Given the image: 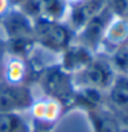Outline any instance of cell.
Here are the masks:
<instances>
[{
	"label": "cell",
	"mask_w": 128,
	"mask_h": 132,
	"mask_svg": "<svg viewBox=\"0 0 128 132\" xmlns=\"http://www.w3.org/2000/svg\"><path fill=\"white\" fill-rule=\"evenodd\" d=\"M74 33L66 22L40 16L33 21V37L36 44L51 52H62L74 40Z\"/></svg>",
	"instance_id": "obj_1"
},
{
	"label": "cell",
	"mask_w": 128,
	"mask_h": 132,
	"mask_svg": "<svg viewBox=\"0 0 128 132\" xmlns=\"http://www.w3.org/2000/svg\"><path fill=\"white\" fill-rule=\"evenodd\" d=\"M40 87L47 98L58 101L62 106L72 103L76 84L72 74L65 72L59 65L45 68L40 74Z\"/></svg>",
	"instance_id": "obj_2"
},
{
	"label": "cell",
	"mask_w": 128,
	"mask_h": 132,
	"mask_svg": "<svg viewBox=\"0 0 128 132\" xmlns=\"http://www.w3.org/2000/svg\"><path fill=\"white\" fill-rule=\"evenodd\" d=\"M116 74L117 73L114 72L109 59L94 56V59L81 72L77 73L74 84L78 82V87H90L106 92L113 84Z\"/></svg>",
	"instance_id": "obj_3"
},
{
	"label": "cell",
	"mask_w": 128,
	"mask_h": 132,
	"mask_svg": "<svg viewBox=\"0 0 128 132\" xmlns=\"http://www.w3.org/2000/svg\"><path fill=\"white\" fill-rule=\"evenodd\" d=\"M114 14L111 12L109 7H105L102 11H99L97 15H94L80 30H78L74 37H77V41L90 50L95 51L98 47H101L103 35L107 28V25L110 23V21L114 18Z\"/></svg>",
	"instance_id": "obj_4"
},
{
	"label": "cell",
	"mask_w": 128,
	"mask_h": 132,
	"mask_svg": "<svg viewBox=\"0 0 128 132\" xmlns=\"http://www.w3.org/2000/svg\"><path fill=\"white\" fill-rule=\"evenodd\" d=\"M33 94L25 84H3L0 85V111H21L32 106Z\"/></svg>",
	"instance_id": "obj_5"
},
{
	"label": "cell",
	"mask_w": 128,
	"mask_h": 132,
	"mask_svg": "<svg viewBox=\"0 0 128 132\" xmlns=\"http://www.w3.org/2000/svg\"><path fill=\"white\" fill-rule=\"evenodd\" d=\"M61 55L59 66L70 74H77L78 72H81L94 59L92 50L80 44L78 41L74 43V40L61 52Z\"/></svg>",
	"instance_id": "obj_6"
},
{
	"label": "cell",
	"mask_w": 128,
	"mask_h": 132,
	"mask_svg": "<svg viewBox=\"0 0 128 132\" xmlns=\"http://www.w3.org/2000/svg\"><path fill=\"white\" fill-rule=\"evenodd\" d=\"M29 109H30L35 122H37L36 129L47 131V128L54 125L59 120L63 106L58 101H54V99L45 96L44 99L33 101L32 106Z\"/></svg>",
	"instance_id": "obj_7"
},
{
	"label": "cell",
	"mask_w": 128,
	"mask_h": 132,
	"mask_svg": "<svg viewBox=\"0 0 128 132\" xmlns=\"http://www.w3.org/2000/svg\"><path fill=\"white\" fill-rule=\"evenodd\" d=\"M106 6V0H85L84 3L78 4V6L69 7V11L66 14V16H68L66 23L69 25L74 33H77L94 15L102 11Z\"/></svg>",
	"instance_id": "obj_8"
},
{
	"label": "cell",
	"mask_w": 128,
	"mask_h": 132,
	"mask_svg": "<svg viewBox=\"0 0 128 132\" xmlns=\"http://www.w3.org/2000/svg\"><path fill=\"white\" fill-rule=\"evenodd\" d=\"M2 28L7 39L33 36V21L23 15L17 7H11L2 16Z\"/></svg>",
	"instance_id": "obj_9"
},
{
	"label": "cell",
	"mask_w": 128,
	"mask_h": 132,
	"mask_svg": "<svg viewBox=\"0 0 128 132\" xmlns=\"http://www.w3.org/2000/svg\"><path fill=\"white\" fill-rule=\"evenodd\" d=\"M128 44V18L127 16H114L107 25L105 35H103L101 47L109 48L110 52L118 47Z\"/></svg>",
	"instance_id": "obj_10"
},
{
	"label": "cell",
	"mask_w": 128,
	"mask_h": 132,
	"mask_svg": "<svg viewBox=\"0 0 128 132\" xmlns=\"http://www.w3.org/2000/svg\"><path fill=\"white\" fill-rule=\"evenodd\" d=\"M94 132H120L123 128L117 114L106 105L87 111Z\"/></svg>",
	"instance_id": "obj_11"
},
{
	"label": "cell",
	"mask_w": 128,
	"mask_h": 132,
	"mask_svg": "<svg viewBox=\"0 0 128 132\" xmlns=\"http://www.w3.org/2000/svg\"><path fill=\"white\" fill-rule=\"evenodd\" d=\"M72 103L84 109L85 111L105 106V92L90 87H76Z\"/></svg>",
	"instance_id": "obj_12"
},
{
	"label": "cell",
	"mask_w": 128,
	"mask_h": 132,
	"mask_svg": "<svg viewBox=\"0 0 128 132\" xmlns=\"http://www.w3.org/2000/svg\"><path fill=\"white\" fill-rule=\"evenodd\" d=\"M28 120L18 111H0V132H30Z\"/></svg>",
	"instance_id": "obj_13"
},
{
	"label": "cell",
	"mask_w": 128,
	"mask_h": 132,
	"mask_svg": "<svg viewBox=\"0 0 128 132\" xmlns=\"http://www.w3.org/2000/svg\"><path fill=\"white\" fill-rule=\"evenodd\" d=\"M36 47V41L33 36H23V37H14L7 39V51L11 54V56L21 58L30 55Z\"/></svg>",
	"instance_id": "obj_14"
},
{
	"label": "cell",
	"mask_w": 128,
	"mask_h": 132,
	"mask_svg": "<svg viewBox=\"0 0 128 132\" xmlns=\"http://www.w3.org/2000/svg\"><path fill=\"white\" fill-rule=\"evenodd\" d=\"M7 84H23L26 77V65L21 58L11 56V59L6 63L3 70Z\"/></svg>",
	"instance_id": "obj_15"
},
{
	"label": "cell",
	"mask_w": 128,
	"mask_h": 132,
	"mask_svg": "<svg viewBox=\"0 0 128 132\" xmlns=\"http://www.w3.org/2000/svg\"><path fill=\"white\" fill-rule=\"evenodd\" d=\"M41 11L48 19L62 21L69 11V6L65 0H41Z\"/></svg>",
	"instance_id": "obj_16"
},
{
	"label": "cell",
	"mask_w": 128,
	"mask_h": 132,
	"mask_svg": "<svg viewBox=\"0 0 128 132\" xmlns=\"http://www.w3.org/2000/svg\"><path fill=\"white\" fill-rule=\"evenodd\" d=\"M109 62L117 74H127L128 72V44L114 50L110 54Z\"/></svg>",
	"instance_id": "obj_17"
},
{
	"label": "cell",
	"mask_w": 128,
	"mask_h": 132,
	"mask_svg": "<svg viewBox=\"0 0 128 132\" xmlns=\"http://www.w3.org/2000/svg\"><path fill=\"white\" fill-rule=\"evenodd\" d=\"M17 8L23 15H26L30 21H35L43 15V11H41V0H22L17 6Z\"/></svg>",
	"instance_id": "obj_18"
},
{
	"label": "cell",
	"mask_w": 128,
	"mask_h": 132,
	"mask_svg": "<svg viewBox=\"0 0 128 132\" xmlns=\"http://www.w3.org/2000/svg\"><path fill=\"white\" fill-rule=\"evenodd\" d=\"M117 117H118L120 121H121L123 125H128V106L124 110L120 111V113H117Z\"/></svg>",
	"instance_id": "obj_19"
},
{
	"label": "cell",
	"mask_w": 128,
	"mask_h": 132,
	"mask_svg": "<svg viewBox=\"0 0 128 132\" xmlns=\"http://www.w3.org/2000/svg\"><path fill=\"white\" fill-rule=\"evenodd\" d=\"M8 10H10V4H8L7 0H0V18H2Z\"/></svg>",
	"instance_id": "obj_20"
},
{
	"label": "cell",
	"mask_w": 128,
	"mask_h": 132,
	"mask_svg": "<svg viewBox=\"0 0 128 132\" xmlns=\"http://www.w3.org/2000/svg\"><path fill=\"white\" fill-rule=\"evenodd\" d=\"M66 4H68L69 7H74V6H78V4L84 3L85 0H65Z\"/></svg>",
	"instance_id": "obj_21"
},
{
	"label": "cell",
	"mask_w": 128,
	"mask_h": 132,
	"mask_svg": "<svg viewBox=\"0 0 128 132\" xmlns=\"http://www.w3.org/2000/svg\"><path fill=\"white\" fill-rule=\"evenodd\" d=\"M7 2H8V4H10V7H17L22 0H7Z\"/></svg>",
	"instance_id": "obj_22"
},
{
	"label": "cell",
	"mask_w": 128,
	"mask_h": 132,
	"mask_svg": "<svg viewBox=\"0 0 128 132\" xmlns=\"http://www.w3.org/2000/svg\"><path fill=\"white\" fill-rule=\"evenodd\" d=\"M120 132H128V125H123V128H121Z\"/></svg>",
	"instance_id": "obj_23"
},
{
	"label": "cell",
	"mask_w": 128,
	"mask_h": 132,
	"mask_svg": "<svg viewBox=\"0 0 128 132\" xmlns=\"http://www.w3.org/2000/svg\"><path fill=\"white\" fill-rule=\"evenodd\" d=\"M30 132H47V131H41V129H32Z\"/></svg>",
	"instance_id": "obj_24"
},
{
	"label": "cell",
	"mask_w": 128,
	"mask_h": 132,
	"mask_svg": "<svg viewBox=\"0 0 128 132\" xmlns=\"http://www.w3.org/2000/svg\"><path fill=\"white\" fill-rule=\"evenodd\" d=\"M127 18H128V15H127Z\"/></svg>",
	"instance_id": "obj_25"
},
{
	"label": "cell",
	"mask_w": 128,
	"mask_h": 132,
	"mask_svg": "<svg viewBox=\"0 0 128 132\" xmlns=\"http://www.w3.org/2000/svg\"><path fill=\"white\" fill-rule=\"evenodd\" d=\"M127 74H128V72H127Z\"/></svg>",
	"instance_id": "obj_26"
}]
</instances>
